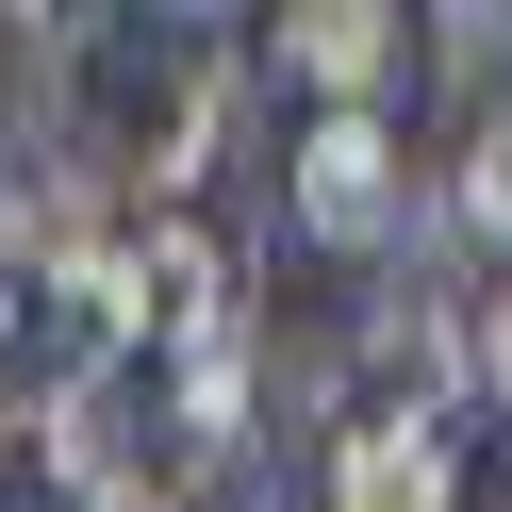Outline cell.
<instances>
[{
    "instance_id": "6da1fadb",
    "label": "cell",
    "mask_w": 512,
    "mask_h": 512,
    "mask_svg": "<svg viewBox=\"0 0 512 512\" xmlns=\"http://www.w3.org/2000/svg\"><path fill=\"white\" fill-rule=\"evenodd\" d=\"M232 100H248V50L215 17H100L67 149L116 182V215H199L215 149H232Z\"/></svg>"
},
{
    "instance_id": "277c9868",
    "label": "cell",
    "mask_w": 512,
    "mask_h": 512,
    "mask_svg": "<svg viewBox=\"0 0 512 512\" xmlns=\"http://www.w3.org/2000/svg\"><path fill=\"white\" fill-rule=\"evenodd\" d=\"M248 67L298 83V116H397L413 17L397 0H281V17H248Z\"/></svg>"
},
{
    "instance_id": "3957f363",
    "label": "cell",
    "mask_w": 512,
    "mask_h": 512,
    "mask_svg": "<svg viewBox=\"0 0 512 512\" xmlns=\"http://www.w3.org/2000/svg\"><path fill=\"white\" fill-rule=\"evenodd\" d=\"M17 430H34V463H50V512H149L166 496L149 364H50V380H17Z\"/></svg>"
},
{
    "instance_id": "9c48e42d",
    "label": "cell",
    "mask_w": 512,
    "mask_h": 512,
    "mask_svg": "<svg viewBox=\"0 0 512 512\" xmlns=\"http://www.w3.org/2000/svg\"><path fill=\"white\" fill-rule=\"evenodd\" d=\"M0 512H17V413H0Z\"/></svg>"
},
{
    "instance_id": "ba28073f",
    "label": "cell",
    "mask_w": 512,
    "mask_h": 512,
    "mask_svg": "<svg viewBox=\"0 0 512 512\" xmlns=\"http://www.w3.org/2000/svg\"><path fill=\"white\" fill-rule=\"evenodd\" d=\"M463 364H479V413H512V265L479 281V314H463Z\"/></svg>"
},
{
    "instance_id": "52a82bcc",
    "label": "cell",
    "mask_w": 512,
    "mask_h": 512,
    "mask_svg": "<svg viewBox=\"0 0 512 512\" xmlns=\"http://www.w3.org/2000/svg\"><path fill=\"white\" fill-rule=\"evenodd\" d=\"M430 215L479 248V265H512V100L463 116V166H430Z\"/></svg>"
},
{
    "instance_id": "5b68a950",
    "label": "cell",
    "mask_w": 512,
    "mask_h": 512,
    "mask_svg": "<svg viewBox=\"0 0 512 512\" xmlns=\"http://www.w3.org/2000/svg\"><path fill=\"white\" fill-rule=\"evenodd\" d=\"M314 512H479V446L446 430V413H347L331 446H314Z\"/></svg>"
},
{
    "instance_id": "7a4b0ae2",
    "label": "cell",
    "mask_w": 512,
    "mask_h": 512,
    "mask_svg": "<svg viewBox=\"0 0 512 512\" xmlns=\"http://www.w3.org/2000/svg\"><path fill=\"white\" fill-rule=\"evenodd\" d=\"M265 182H281V248H314V265H347V281H380L397 232L430 215V166H413L397 116H298Z\"/></svg>"
},
{
    "instance_id": "8992f818",
    "label": "cell",
    "mask_w": 512,
    "mask_h": 512,
    "mask_svg": "<svg viewBox=\"0 0 512 512\" xmlns=\"http://www.w3.org/2000/svg\"><path fill=\"white\" fill-rule=\"evenodd\" d=\"M413 83H430V100H463V116H496V100H512V17H496V0L413 17Z\"/></svg>"
},
{
    "instance_id": "30bf717a",
    "label": "cell",
    "mask_w": 512,
    "mask_h": 512,
    "mask_svg": "<svg viewBox=\"0 0 512 512\" xmlns=\"http://www.w3.org/2000/svg\"><path fill=\"white\" fill-rule=\"evenodd\" d=\"M34 512H50V496H34Z\"/></svg>"
}]
</instances>
